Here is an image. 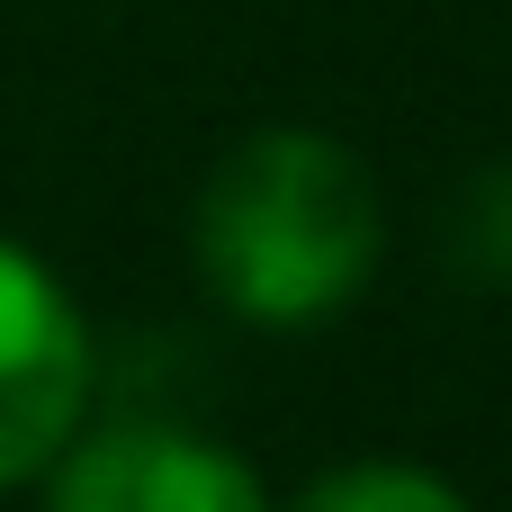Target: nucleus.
I'll return each instance as SVG.
<instances>
[{"label":"nucleus","instance_id":"nucleus-3","mask_svg":"<svg viewBox=\"0 0 512 512\" xmlns=\"http://www.w3.org/2000/svg\"><path fill=\"white\" fill-rule=\"evenodd\" d=\"M45 512H270V504H261L252 468L225 459L216 441L162 432V423H117L54 459Z\"/></svg>","mask_w":512,"mask_h":512},{"label":"nucleus","instance_id":"nucleus-5","mask_svg":"<svg viewBox=\"0 0 512 512\" xmlns=\"http://www.w3.org/2000/svg\"><path fill=\"white\" fill-rule=\"evenodd\" d=\"M297 512H468L441 477H423V468H387V459H369V468H333L324 486H306Z\"/></svg>","mask_w":512,"mask_h":512},{"label":"nucleus","instance_id":"nucleus-4","mask_svg":"<svg viewBox=\"0 0 512 512\" xmlns=\"http://www.w3.org/2000/svg\"><path fill=\"white\" fill-rule=\"evenodd\" d=\"M450 261L477 288H512V153H495L486 171H468V189L450 207Z\"/></svg>","mask_w":512,"mask_h":512},{"label":"nucleus","instance_id":"nucleus-1","mask_svg":"<svg viewBox=\"0 0 512 512\" xmlns=\"http://www.w3.org/2000/svg\"><path fill=\"white\" fill-rule=\"evenodd\" d=\"M189 234L207 288L243 324L297 333L360 297L378 261V189L351 144L315 126H261L207 171Z\"/></svg>","mask_w":512,"mask_h":512},{"label":"nucleus","instance_id":"nucleus-2","mask_svg":"<svg viewBox=\"0 0 512 512\" xmlns=\"http://www.w3.org/2000/svg\"><path fill=\"white\" fill-rule=\"evenodd\" d=\"M81 396H90L81 315L27 252L0 243V486L36 477L72 450Z\"/></svg>","mask_w":512,"mask_h":512}]
</instances>
